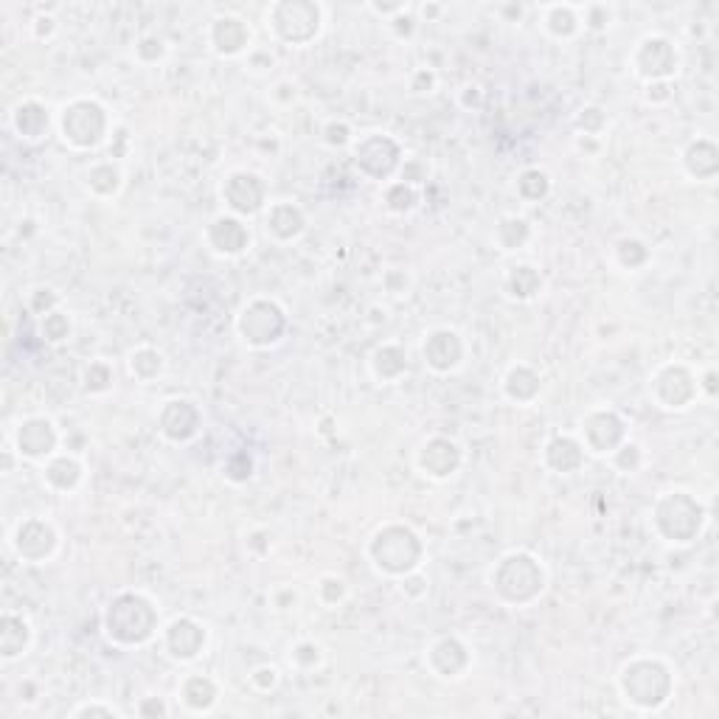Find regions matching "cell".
<instances>
[{
	"label": "cell",
	"instance_id": "6da1fadb",
	"mask_svg": "<svg viewBox=\"0 0 719 719\" xmlns=\"http://www.w3.org/2000/svg\"><path fill=\"white\" fill-rule=\"evenodd\" d=\"M621 691L627 697V703L638 705L644 711L661 708L669 694H672V672L661 661H632L621 672Z\"/></svg>",
	"mask_w": 719,
	"mask_h": 719
},
{
	"label": "cell",
	"instance_id": "7a4b0ae2",
	"mask_svg": "<svg viewBox=\"0 0 719 719\" xmlns=\"http://www.w3.org/2000/svg\"><path fill=\"white\" fill-rule=\"evenodd\" d=\"M155 627H158V616L152 604L133 593L118 596L107 610V635L118 644H144L147 638H152Z\"/></svg>",
	"mask_w": 719,
	"mask_h": 719
},
{
	"label": "cell",
	"instance_id": "3957f363",
	"mask_svg": "<svg viewBox=\"0 0 719 719\" xmlns=\"http://www.w3.org/2000/svg\"><path fill=\"white\" fill-rule=\"evenodd\" d=\"M703 506L689 492H669L655 506L658 531L669 543H691L703 531Z\"/></svg>",
	"mask_w": 719,
	"mask_h": 719
},
{
	"label": "cell",
	"instance_id": "277c9868",
	"mask_svg": "<svg viewBox=\"0 0 719 719\" xmlns=\"http://www.w3.org/2000/svg\"><path fill=\"white\" fill-rule=\"evenodd\" d=\"M492 585L506 602H531L545 585V573L540 562L529 554H509L500 559L498 571L492 573Z\"/></svg>",
	"mask_w": 719,
	"mask_h": 719
},
{
	"label": "cell",
	"instance_id": "5b68a950",
	"mask_svg": "<svg viewBox=\"0 0 719 719\" xmlns=\"http://www.w3.org/2000/svg\"><path fill=\"white\" fill-rule=\"evenodd\" d=\"M419 540L408 529H385L371 543L374 565L385 573H411L419 565Z\"/></svg>",
	"mask_w": 719,
	"mask_h": 719
},
{
	"label": "cell",
	"instance_id": "8992f818",
	"mask_svg": "<svg viewBox=\"0 0 719 719\" xmlns=\"http://www.w3.org/2000/svg\"><path fill=\"white\" fill-rule=\"evenodd\" d=\"M652 391H655V399L661 402V408L686 411L691 402L700 397V380H694V374L686 366L669 363L655 374Z\"/></svg>",
	"mask_w": 719,
	"mask_h": 719
},
{
	"label": "cell",
	"instance_id": "52a82bcc",
	"mask_svg": "<svg viewBox=\"0 0 719 719\" xmlns=\"http://www.w3.org/2000/svg\"><path fill=\"white\" fill-rule=\"evenodd\" d=\"M107 118L96 102H74L62 113V133L74 147H96L104 138Z\"/></svg>",
	"mask_w": 719,
	"mask_h": 719
},
{
	"label": "cell",
	"instance_id": "ba28073f",
	"mask_svg": "<svg viewBox=\"0 0 719 719\" xmlns=\"http://www.w3.org/2000/svg\"><path fill=\"white\" fill-rule=\"evenodd\" d=\"M239 332L250 346H270L284 332V312L270 301H253L239 318Z\"/></svg>",
	"mask_w": 719,
	"mask_h": 719
},
{
	"label": "cell",
	"instance_id": "9c48e42d",
	"mask_svg": "<svg viewBox=\"0 0 719 719\" xmlns=\"http://www.w3.org/2000/svg\"><path fill=\"white\" fill-rule=\"evenodd\" d=\"M635 71L649 82H666L677 71V51L666 37H646L635 51Z\"/></svg>",
	"mask_w": 719,
	"mask_h": 719
},
{
	"label": "cell",
	"instance_id": "30bf717a",
	"mask_svg": "<svg viewBox=\"0 0 719 719\" xmlns=\"http://www.w3.org/2000/svg\"><path fill=\"white\" fill-rule=\"evenodd\" d=\"M301 12H304V3H279L273 6V29L279 31L281 40L287 43H307L318 34V26H321V12L309 15L307 20H301Z\"/></svg>",
	"mask_w": 719,
	"mask_h": 719
},
{
	"label": "cell",
	"instance_id": "8fae6325",
	"mask_svg": "<svg viewBox=\"0 0 719 719\" xmlns=\"http://www.w3.org/2000/svg\"><path fill=\"white\" fill-rule=\"evenodd\" d=\"M166 646H169L172 658L191 661L206 646V630L197 621H191V618H177V621H172V627L166 630Z\"/></svg>",
	"mask_w": 719,
	"mask_h": 719
},
{
	"label": "cell",
	"instance_id": "7c38bea8",
	"mask_svg": "<svg viewBox=\"0 0 719 719\" xmlns=\"http://www.w3.org/2000/svg\"><path fill=\"white\" fill-rule=\"evenodd\" d=\"M222 194L228 197V206L239 211V214H256L262 208V197H265V189H262V180L250 172H236V175L228 177L225 189Z\"/></svg>",
	"mask_w": 719,
	"mask_h": 719
},
{
	"label": "cell",
	"instance_id": "4fadbf2b",
	"mask_svg": "<svg viewBox=\"0 0 719 719\" xmlns=\"http://www.w3.org/2000/svg\"><path fill=\"white\" fill-rule=\"evenodd\" d=\"M604 433L616 441V444L624 439V422L618 419L616 413H590L585 422H582V439L587 441V447H590L593 453H610V444L604 439Z\"/></svg>",
	"mask_w": 719,
	"mask_h": 719
},
{
	"label": "cell",
	"instance_id": "5bb4252c",
	"mask_svg": "<svg viewBox=\"0 0 719 719\" xmlns=\"http://www.w3.org/2000/svg\"><path fill=\"white\" fill-rule=\"evenodd\" d=\"M197 422H200V416L194 411V405L186 402V399L166 402V408L161 413V430L172 441H186L189 436H194Z\"/></svg>",
	"mask_w": 719,
	"mask_h": 719
},
{
	"label": "cell",
	"instance_id": "9a60e30c",
	"mask_svg": "<svg viewBox=\"0 0 719 719\" xmlns=\"http://www.w3.org/2000/svg\"><path fill=\"white\" fill-rule=\"evenodd\" d=\"M208 239H211L214 250L225 253V256H236V253H242L250 245L248 228L239 220H234V217H217V220L211 222Z\"/></svg>",
	"mask_w": 719,
	"mask_h": 719
},
{
	"label": "cell",
	"instance_id": "2e32d148",
	"mask_svg": "<svg viewBox=\"0 0 719 719\" xmlns=\"http://www.w3.org/2000/svg\"><path fill=\"white\" fill-rule=\"evenodd\" d=\"M461 360V340L450 329H439L425 340V363L436 371H450Z\"/></svg>",
	"mask_w": 719,
	"mask_h": 719
},
{
	"label": "cell",
	"instance_id": "e0dca14e",
	"mask_svg": "<svg viewBox=\"0 0 719 719\" xmlns=\"http://www.w3.org/2000/svg\"><path fill=\"white\" fill-rule=\"evenodd\" d=\"M458 461H461V453H458V447H455L453 441L447 439L427 441L425 447H422V455H419L422 470H425L427 475H433V478H447V475H453L455 467H458Z\"/></svg>",
	"mask_w": 719,
	"mask_h": 719
},
{
	"label": "cell",
	"instance_id": "ac0fdd59",
	"mask_svg": "<svg viewBox=\"0 0 719 719\" xmlns=\"http://www.w3.org/2000/svg\"><path fill=\"white\" fill-rule=\"evenodd\" d=\"M683 166L691 177L697 180H711L719 169V152L708 138H697L689 149L683 152Z\"/></svg>",
	"mask_w": 719,
	"mask_h": 719
},
{
	"label": "cell",
	"instance_id": "d6986e66",
	"mask_svg": "<svg viewBox=\"0 0 719 719\" xmlns=\"http://www.w3.org/2000/svg\"><path fill=\"white\" fill-rule=\"evenodd\" d=\"M211 40H214V48H217L220 54L234 57V54H239V51L250 43V31L239 17H220V20L214 23Z\"/></svg>",
	"mask_w": 719,
	"mask_h": 719
},
{
	"label": "cell",
	"instance_id": "ffe728a7",
	"mask_svg": "<svg viewBox=\"0 0 719 719\" xmlns=\"http://www.w3.org/2000/svg\"><path fill=\"white\" fill-rule=\"evenodd\" d=\"M57 436L48 419H29L23 430H20V453L31 455V458H43L54 450Z\"/></svg>",
	"mask_w": 719,
	"mask_h": 719
},
{
	"label": "cell",
	"instance_id": "44dd1931",
	"mask_svg": "<svg viewBox=\"0 0 719 719\" xmlns=\"http://www.w3.org/2000/svg\"><path fill=\"white\" fill-rule=\"evenodd\" d=\"M304 231V214L293 203H279L270 208L267 214V234L279 236V239H293Z\"/></svg>",
	"mask_w": 719,
	"mask_h": 719
},
{
	"label": "cell",
	"instance_id": "7402d4cb",
	"mask_svg": "<svg viewBox=\"0 0 719 719\" xmlns=\"http://www.w3.org/2000/svg\"><path fill=\"white\" fill-rule=\"evenodd\" d=\"M548 464L559 472H571L582 464V450L579 444L568 436H559L548 444Z\"/></svg>",
	"mask_w": 719,
	"mask_h": 719
},
{
	"label": "cell",
	"instance_id": "603a6c76",
	"mask_svg": "<svg viewBox=\"0 0 719 719\" xmlns=\"http://www.w3.org/2000/svg\"><path fill=\"white\" fill-rule=\"evenodd\" d=\"M183 703L189 705L191 711H208L217 703V689L208 677H189L183 683Z\"/></svg>",
	"mask_w": 719,
	"mask_h": 719
},
{
	"label": "cell",
	"instance_id": "cb8c5ba5",
	"mask_svg": "<svg viewBox=\"0 0 719 719\" xmlns=\"http://www.w3.org/2000/svg\"><path fill=\"white\" fill-rule=\"evenodd\" d=\"M506 287H509V293L514 298H534V295L540 293V287H543V279H540V273L534 267L517 265L512 267V273L506 279Z\"/></svg>",
	"mask_w": 719,
	"mask_h": 719
},
{
	"label": "cell",
	"instance_id": "d4e9b609",
	"mask_svg": "<svg viewBox=\"0 0 719 719\" xmlns=\"http://www.w3.org/2000/svg\"><path fill=\"white\" fill-rule=\"evenodd\" d=\"M79 478H82V467L76 464L74 458H57L51 467H48V481L59 489H74L79 484Z\"/></svg>",
	"mask_w": 719,
	"mask_h": 719
},
{
	"label": "cell",
	"instance_id": "484cf974",
	"mask_svg": "<svg viewBox=\"0 0 719 719\" xmlns=\"http://www.w3.org/2000/svg\"><path fill=\"white\" fill-rule=\"evenodd\" d=\"M517 189H520V194H526L529 200H540L545 191H548V175L540 172V169H529V172L520 175Z\"/></svg>",
	"mask_w": 719,
	"mask_h": 719
},
{
	"label": "cell",
	"instance_id": "4316f807",
	"mask_svg": "<svg viewBox=\"0 0 719 719\" xmlns=\"http://www.w3.org/2000/svg\"><path fill=\"white\" fill-rule=\"evenodd\" d=\"M576 15H573L571 6H557V9H551V17H548V29L554 31L557 37H568L576 31Z\"/></svg>",
	"mask_w": 719,
	"mask_h": 719
},
{
	"label": "cell",
	"instance_id": "83f0119b",
	"mask_svg": "<svg viewBox=\"0 0 719 719\" xmlns=\"http://www.w3.org/2000/svg\"><path fill=\"white\" fill-rule=\"evenodd\" d=\"M147 366L152 368L155 374H161L163 357L158 352H155V349H138V352H135L133 357H130V368H133L135 377H141V380H144V374H147L144 368H147Z\"/></svg>",
	"mask_w": 719,
	"mask_h": 719
},
{
	"label": "cell",
	"instance_id": "f1b7e54d",
	"mask_svg": "<svg viewBox=\"0 0 719 719\" xmlns=\"http://www.w3.org/2000/svg\"><path fill=\"white\" fill-rule=\"evenodd\" d=\"M74 717H121V711H116L113 705H82L76 708Z\"/></svg>",
	"mask_w": 719,
	"mask_h": 719
},
{
	"label": "cell",
	"instance_id": "f546056e",
	"mask_svg": "<svg viewBox=\"0 0 719 719\" xmlns=\"http://www.w3.org/2000/svg\"><path fill=\"white\" fill-rule=\"evenodd\" d=\"M618 458H624V461L630 464V467H627V472L635 470V467L641 464V447H638V444H624V447H621V450L616 453V461Z\"/></svg>",
	"mask_w": 719,
	"mask_h": 719
},
{
	"label": "cell",
	"instance_id": "4dcf8cb0",
	"mask_svg": "<svg viewBox=\"0 0 719 719\" xmlns=\"http://www.w3.org/2000/svg\"><path fill=\"white\" fill-rule=\"evenodd\" d=\"M326 133H329L326 135V141H329V144H346V141H349V130H346V124H340V127L338 124H332Z\"/></svg>",
	"mask_w": 719,
	"mask_h": 719
},
{
	"label": "cell",
	"instance_id": "1f68e13d",
	"mask_svg": "<svg viewBox=\"0 0 719 719\" xmlns=\"http://www.w3.org/2000/svg\"><path fill=\"white\" fill-rule=\"evenodd\" d=\"M700 388H705V391L714 397V394H717V374H714V371H708V374H705V385H700Z\"/></svg>",
	"mask_w": 719,
	"mask_h": 719
}]
</instances>
